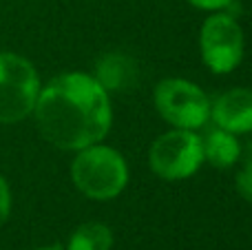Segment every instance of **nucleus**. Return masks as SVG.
Returning <instances> with one entry per match:
<instances>
[{"mask_svg":"<svg viewBox=\"0 0 252 250\" xmlns=\"http://www.w3.org/2000/svg\"><path fill=\"white\" fill-rule=\"evenodd\" d=\"M33 111L42 137L64 151L97 144L111 128L109 93L87 73H64L51 80L38 93Z\"/></svg>","mask_w":252,"mask_h":250,"instance_id":"f257e3e1","label":"nucleus"},{"mask_svg":"<svg viewBox=\"0 0 252 250\" xmlns=\"http://www.w3.org/2000/svg\"><path fill=\"white\" fill-rule=\"evenodd\" d=\"M73 184L89 199L106 202L118 197L128 180L124 157L111 146L91 144L78 153L71 166Z\"/></svg>","mask_w":252,"mask_h":250,"instance_id":"f03ea898","label":"nucleus"},{"mask_svg":"<svg viewBox=\"0 0 252 250\" xmlns=\"http://www.w3.org/2000/svg\"><path fill=\"white\" fill-rule=\"evenodd\" d=\"M40 80L33 64L16 53H0V124L25 120L33 111Z\"/></svg>","mask_w":252,"mask_h":250,"instance_id":"7ed1b4c3","label":"nucleus"},{"mask_svg":"<svg viewBox=\"0 0 252 250\" xmlns=\"http://www.w3.org/2000/svg\"><path fill=\"white\" fill-rule=\"evenodd\" d=\"M155 106L159 115L177 128L195 131L210 118V102L197 84L168 78L155 87Z\"/></svg>","mask_w":252,"mask_h":250,"instance_id":"20e7f679","label":"nucleus"},{"mask_svg":"<svg viewBox=\"0 0 252 250\" xmlns=\"http://www.w3.org/2000/svg\"><path fill=\"white\" fill-rule=\"evenodd\" d=\"M148 162L161 180H186L192 173H197V168L204 162L201 137L186 128L164 133L153 142L148 151Z\"/></svg>","mask_w":252,"mask_h":250,"instance_id":"39448f33","label":"nucleus"},{"mask_svg":"<svg viewBox=\"0 0 252 250\" xmlns=\"http://www.w3.org/2000/svg\"><path fill=\"white\" fill-rule=\"evenodd\" d=\"M201 58L215 73H230L244 58V31L239 22L226 13H215L201 27Z\"/></svg>","mask_w":252,"mask_h":250,"instance_id":"423d86ee","label":"nucleus"},{"mask_svg":"<svg viewBox=\"0 0 252 250\" xmlns=\"http://www.w3.org/2000/svg\"><path fill=\"white\" fill-rule=\"evenodd\" d=\"M215 126L241 135L252 131V91L250 89H232L215 100L210 106Z\"/></svg>","mask_w":252,"mask_h":250,"instance_id":"0eeeda50","label":"nucleus"},{"mask_svg":"<svg viewBox=\"0 0 252 250\" xmlns=\"http://www.w3.org/2000/svg\"><path fill=\"white\" fill-rule=\"evenodd\" d=\"M95 80L104 91H128L137 82V64L122 53H106L95 64Z\"/></svg>","mask_w":252,"mask_h":250,"instance_id":"6e6552de","label":"nucleus"},{"mask_svg":"<svg viewBox=\"0 0 252 250\" xmlns=\"http://www.w3.org/2000/svg\"><path fill=\"white\" fill-rule=\"evenodd\" d=\"M201 153L206 162L215 168H230L239 159V142L232 133L223 131L219 126H213L201 137Z\"/></svg>","mask_w":252,"mask_h":250,"instance_id":"1a4fd4ad","label":"nucleus"},{"mask_svg":"<svg viewBox=\"0 0 252 250\" xmlns=\"http://www.w3.org/2000/svg\"><path fill=\"white\" fill-rule=\"evenodd\" d=\"M111 246H113V235L109 226L89 221L71 235L66 250H111Z\"/></svg>","mask_w":252,"mask_h":250,"instance_id":"9d476101","label":"nucleus"},{"mask_svg":"<svg viewBox=\"0 0 252 250\" xmlns=\"http://www.w3.org/2000/svg\"><path fill=\"white\" fill-rule=\"evenodd\" d=\"M239 155H241V166L237 171V190L241 193V197L252 202V142Z\"/></svg>","mask_w":252,"mask_h":250,"instance_id":"9b49d317","label":"nucleus"},{"mask_svg":"<svg viewBox=\"0 0 252 250\" xmlns=\"http://www.w3.org/2000/svg\"><path fill=\"white\" fill-rule=\"evenodd\" d=\"M9 208H11V195H9V186H7V182L0 177V226L7 221Z\"/></svg>","mask_w":252,"mask_h":250,"instance_id":"f8f14e48","label":"nucleus"},{"mask_svg":"<svg viewBox=\"0 0 252 250\" xmlns=\"http://www.w3.org/2000/svg\"><path fill=\"white\" fill-rule=\"evenodd\" d=\"M192 7L197 9H208V11H215V9H223L232 2V0H188Z\"/></svg>","mask_w":252,"mask_h":250,"instance_id":"ddd939ff","label":"nucleus"},{"mask_svg":"<svg viewBox=\"0 0 252 250\" xmlns=\"http://www.w3.org/2000/svg\"><path fill=\"white\" fill-rule=\"evenodd\" d=\"M40 250H62L60 246H49V248H40Z\"/></svg>","mask_w":252,"mask_h":250,"instance_id":"4468645a","label":"nucleus"}]
</instances>
